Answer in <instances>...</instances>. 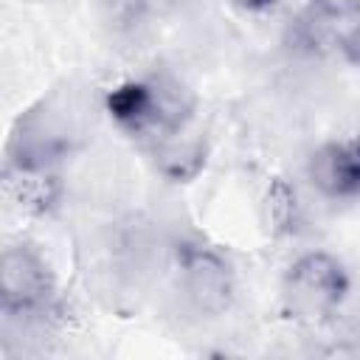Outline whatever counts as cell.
<instances>
[{"mask_svg":"<svg viewBox=\"0 0 360 360\" xmlns=\"http://www.w3.org/2000/svg\"><path fill=\"white\" fill-rule=\"evenodd\" d=\"M59 174L53 160L39 158H6V194L25 214H48L59 200Z\"/></svg>","mask_w":360,"mask_h":360,"instance_id":"8992f818","label":"cell"},{"mask_svg":"<svg viewBox=\"0 0 360 360\" xmlns=\"http://www.w3.org/2000/svg\"><path fill=\"white\" fill-rule=\"evenodd\" d=\"M312 186L332 200L360 197V135L323 143L307 163Z\"/></svg>","mask_w":360,"mask_h":360,"instance_id":"5b68a950","label":"cell"},{"mask_svg":"<svg viewBox=\"0 0 360 360\" xmlns=\"http://www.w3.org/2000/svg\"><path fill=\"white\" fill-rule=\"evenodd\" d=\"M309 14L323 20L326 25L343 22V20H357L360 17V0H309Z\"/></svg>","mask_w":360,"mask_h":360,"instance_id":"ba28073f","label":"cell"},{"mask_svg":"<svg viewBox=\"0 0 360 360\" xmlns=\"http://www.w3.org/2000/svg\"><path fill=\"white\" fill-rule=\"evenodd\" d=\"M110 118L149 152L188 135L194 98L172 79H129L112 87L104 98Z\"/></svg>","mask_w":360,"mask_h":360,"instance_id":"6da1fadb","label":"cell"},{"mask_svg":"<svg viewBox=\"0 0 360 360\" xmlns=\"http://www.w3.org/2000/svg\"><path fill=\"white\" fill-rule=\"evenodd\" d=\"M56 307V284L42 253L25 242L8 245L0 259V312L6 321L37 323Z\"/></svg>","mask_w":360,"mask_h":360,"instance_id":"3957f363","label":"cell"},{"mask_svg":"<svg viewBox=\"0 0 360 360\" xmlns=\"http://www.w3.org/2000/svg\"><path fill=\"white\" fill-rule=\"evenodd\" d=\"M177 276L186 301L202 315H222L233 301V270L208 245L186 242L177 248Z\"/></svg>","mask_w":360,"mask_h":360,"instance_id":"277c9868","label":"cell"},{"mask_svg":"<svg viewBox=\"0 0 360 360\" xmlns=\"http://www.w3.org/2000/svg\"><path fill=\"white\" fill-rule=\"evenodd\" d=\"M233 8H239V11H248V14H262V11H270V8H276L281 0H228Z\"/></svg>","mask_w":360,"mask_h":360,"instance_id":"30bf717a","label":"cell"},{"mask_svg":"<svg viewBox=\"0 0 360 360\" xmlns=\"http://www.w3.org/2000/svg\"><path fill=\"white\" fill-rule=\"evenodd\" d=\"M101 8L115 31H132L146 11V0H101Z\"/></svg>","mask_w":360,"mask_h":360,"instance_id":"52a82bcc","label":"cell"},{"mask_svg":"<svg viewBox=\"0 0 360 360\" xmlns=\"http://www.w3.org/2000/svg\"><path fill=\"white\" fill-rule=\"evenodd\" d=\"M349 295V273L346 267L323 253L312 250L298 256L281 281V304L292 321L301 323H323L329 321Z\"/></svg>","mask_w":360,"mask_h":360,"instance_id":"7a4b0ae2","label":"cell"},{"mask_svg":"<svg viewBox=\"0 0 360 360\" xmlns=\"http://www.w3.org/2000/svg\"><path fill=\"white\" fill-rule=\"evenodd\" d=\"M338 48H340V53H343L352 65L360 68V17H357L349 28L340 31V37H338Z\"/></svg>","mask_w":360,"mask_h":360,"instance_id":"9c48e42d","label":"cell"}]
</instances>
